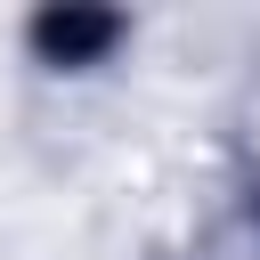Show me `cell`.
<instances>
[{
  "label": "cell",
  "instance_id": "1",
  "mask_svg": "<svg viewBox=\"0 0 260 260\" xmlns=\"http://www.w3.org/2000/svg\"><path fill=\"white\" fill-rule=\"evenodd\" d=\"M32 41H41L57 65H81V57H98V49L114 41V16H98V8H57V16L32 24Z\"/></svg>",
  "mask_w": 260,
  "mask_h": 260
}]
</instances>
